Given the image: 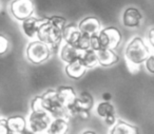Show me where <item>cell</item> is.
Instances as JSON below:
<instances>
[{
    "label": "cell",
    "instance_id": "obj_18",
    "mask_svg": "<svg viewBox=\"0 0 154 134\" xmlns=\"http://www.w3.org/2000/svg\"><path fill=\"white\" fill-rule=\"evenodd\" d=\"M8 120V127L9 130L16 133H21L26 128H28V120L26 117L21 115H13L7 118Z\"/></svg>",
    "mask_w": 154,
    "mask_h": 134
},
{
    "label": "cell",
    "instance_id": "obj_36",
    "mask_svg": "<svg viewBox=\"0 0 154 134\" xmlns=\"http://www.w3.org/2000/svg\"><path fill=\"white\" fill-rule=\"evenodd\" d=\"M1 118H2V117H1V114H0V119H1Z\"/></svg>",
    "mask_w": 154,
    "mask_h": 134
},
{
    "label": "cell",
    "instance_id": "obj_14",
    "mask_svg": "<svg viewBox=\"0 0 154 134\" xmlns=\"http://www.w3.org/2000/svg\"><path fill=\"white\" fill-rule=\"evenodd\" d=\"M109 134H140L137 126L132 125L130 123L118 119L115 125L110 130Z\"/></svg>",
    "mask_w": 154,
    "mask_h": 134
},
{
    "label": "cell",
    "instance_id": "obj_8",
    "mask_svg": "<svg viewBox=\"0 0 154 134\" xmlns=\"http://www.w3.org/2000/svg\"><path fill=\"white\" fill-rule=\"evenodd\" d=\"M11 13L17 20L24 21L32 17L34 3L32 0H14L11 5Z\"/></svg>",
    "mask_w": 154,
    "mask_h": 134
},
{
    "label": "cell",
    "instance_id": "obj_1",
    "mask_svg": "<svg viewBox=\"0 0 154 134\" xmlns=\"http://www.w3.org/2000/svg\"><path fill=\"white\" fill-rule=\"evenodd\" d=\"M126 57L132 64H138L146 62L150 57V52L140 37H135L131 40L126 49Z\"/></svg>",
    "mask_w": 154,
    "mask_h": 134
},
{
    "label": "cell",
    "instance_id": "obj_21",
    "mask_svg": "<svg viewBox=\"0 0 154 134\" xmlns=\"http://www.w3.org/2000/svg\"><path fill=\"white\" fill-rule=\"evenodd\" d=\"M96 113L98 116L103 117L105 119L108 116L115 115V108H114V106L110 101H101L97 104Z\"/></svg>",
    "mask_w": 154,
    "mask_h": 134
},
{
    "label": "cell",
    "instance_id": "obj_13",
    "mask_svg": "<svg viewBox=\"0 0 154 134\" xmlns=\"http://www.w3.org/2000/svg\"><path fill=\"white\" fill-rule=\"evenodd\" d=\"M143 15L135 8H128L122 16V22L128 28H136L140 24Z\"/></svg>",
    "mask_w": 154,
    "mask_h": 134
},
{
    "label": "cell",
    "instance_id": "obj_15",
    "mask_svg": "<svg viewBox=\"0 0 154 134\" xmlns=\"http://www.w3.org/2000/svg\"><path fill=\"white\" fill-rule=\"evenodd\" d=\"M97 53V59H98V64L103 67H110L113 64H117L119 61V56L110 49H103Z\"/></svg>",
    "mask_w": 154,
    "mask_h": 134
},
{
    "label": "cell",
    "instance_id": "obj_10",
    "mask_svg": "<svg viewBox=\"0 0 154 134\" xmlns=\"http://www.w3.org/2000/svg\"><path fill=\"white\" fill-rule=\"evenodd\" d=\"M79 31L82 34H87L89 36H93V35H98L100 33L101 24L100 21L97 19L96 17H87L82 19L78 24Z\"/></svg>",
    "mask_w": 154,
    "mask_h": 134
},
{
    "label": "cell",
    "instance_id": "obj_31",
    "mask_svg": "<svg viewBox=\"0 0 154 134\" xmlns=\"http://www.w3.org/2000/svg\"><path fill=\"white\" fill-rule=\"evenodd\" d=\"M20 134H36V133H34V132H33L32 130H31L30 128L28 127V128H26V129H24Z\"/></svg>",
    "mask_w": 154,
    "mask_h": 134
},
{
    "label": "cell",
    "instance_id": "obj_9",
    "mask_svg": "<svg viewBox=\"0 0 154 134\" xmlns=\"http://www.w3.org/2000/svg\"><path fill=\"white\" fill-rule=\"evenodd\" d=\"M56 92L60 104L66 109L70 108L77 98L76 92L70 86H60L56 89Z\"/></svg>",
    "mask_w": 154,
    "mask_h": 134
},
{
    "label": "cell",
    "instance_id": "obj_17",
    "mask_svg": "<svg viewBox=\"0 0 154 134\" xmlns=\"http://www.w3.org/2000/svg\"><path fill=\"white\" fill-rule=\"evenodd\" d=\"M66 74L68 75V77L72 79H80L87 72V68L82 64L80 60H77L72 64H66Z\"/></svg>",
    "mask_w": 154,
    "mask_h": 134
},
{
    "label": "cell",
    "instance_id": "obj_7",
    "mask_svg": "<svg viewBox=\"0 0 154 134\" xmlns=\"http://www.w3.org/2000/svg\"><path fill=\"white\" fill-rule=\"evenodd\" d=\"M98 37L103 49H116L122 41V34L119 30L114 26H109L101 30Z\"/></svg>",
    "mask_w": 154,
    "mask_h": 134
},
{
    "label": "cell",
    "instance_id": "obj_3",
    "mask_svg": "<svg viewBox=\"0 0 154 134\" xmlns=\"http://www.w3.org/2000/svg\"><path fill=\"white\" fill-rule=\"evenodd\" d=\"M45 110L52 116V118H66L69 116L66 108L60 104L57 97V92L54 89H49L42 94Z\"/></svg>",
    "mask_w": 154,
    "mask_h": 134
},
{
    "label": "cell",
    "instance_id": "obj_24",
    "mask_svg": "<svg viewBox=\"0 0 154 134\" xmlns=\"http://www.w3.org/2000/svg\"><path fill=\"white\" fill-rule=\"evenodd\" d=\"M31 108H32V111H45L43 107L42 96H35L31 104Z\"/></svg>",
    "mask_w": 154,
    "mask_h": 134
},
{
    "label": "cell",
    "instance_id": "obj_33",
    "mask_svg": "<svg viewBox=\"0 0 154 134\" xmlns=\"http://www.w3.org/2000/svg\"><path fill=\"white\" fill-rule=\"evenodd\" d=\"M82 134H97L95 131H93V130H86V131H84Z\"/></svg>",
    "mask_w": 154,
    "mask_h": 134
},
{
    "label": "cell",
    "instance_id": "obj_30",
    "mask_svg": "<svg viewBox=\"0 0 154 134\" xmlns=\"http://www.w3.org/2000/svg\"><path fill=\"white\" fill-rule=\"evenodd\" d=\"M148 38H149L150 43L152 45V47L154 48V28L151 29L149 31V34H148Z\"/></svg>",
    "mask_w": 154,
    "mask_h": 134
},
{
    "label": "cell",
    "instance_id": "obj_29",
    "mask_svg": "<svg viewBox=\"0 0 154 134\" xmlns=\"http://www.w3.org/2000/svg\"><path fill=\"white\" fill-rule=\"evenodd\" d=\"M116 121H117V119H116L115 115H111V116H108L107 118H105L106 125L109 126V127H113V126L116 123Z\"/></svg>",
    "mask_w": 154,
    "mask_h": 134
},
{
    "label": "cell",
    "instance_id": "obj_32",
    "mask_svg": "<svg viewBox=\"0 0 154 134\" xmlns=\"http://www.w3.org/2000/svg\"><path fill=\"white\" fill-rule=\"evenodd\" d=\"M103 98L105 99V101H109L110 98H111V95H110V94H108V93H105L103 95Z\"/></svg>",
    "mask_w": 154,
    "mask_h": 134
},
{
    "label": "cell",
    "instance_id": "obj_34",
    "mask_svg": "<svg viewBox=\"0 0 154 134\" xmlns=\"http://www.w3.org/2000/svg\"><path fill=\"white\" fill-rule=\"evenodd\" d=\"M8 134H20V133H16V132H12V131H9Z\"/></svg>",
    "mask_w": 154,
    "mask_h": 134
},
{
    "label": "cell",
    "instance_id": "obj_4",
    "mask_svg": "<svg viewBox=\"0 0 154 134\" xmlns=\"http://www.w3.org/2000/svg\"><path fill=\"white\" fill-rule=\"evenodd\" d=\"M37 36H38L39 41L49 45L51 51L57 49L62 40V32L52 26L49 22V19L38 30Z\"/></svg>",
    "mask_w": 154,
    "mask_h": 134
},
{
    "label": "cell",
    "instance_id": "obj_2",
    "mask_svg": "<svg viewBox=\"0 0 154 134\" xmlns=\"http://www.w3.org/2000/svg\"><path fill=\"white\" fill-rule=\"evenodd\" d=\"M94 107V97L89 92H82L77 96L75 102L66 109L69 116H80L82 118H89L91 110Z\"/></svg>",
    "mask_w": 154,
    "mask_h": 134
},
{
    "label": "cell",
    "instance_id": "obj_11",
    "mask_svg": "<svg viewBox=\"0 0 154 134\" xmlns=\"http://www.w3.org/2000/svg\"><path fill=\"white\" fill-rule=\"evenodd\" d=\"M48 21V17H42V18H35V17H30L29 19L22 21V29H23L24 34L28 37L32 38L35 36V34H37L38 30L41 28L42 24H45Z\"/></svg>",
    "mask_w": 154,
    "mask_h": 134
},
{
    "label": "cell",
    "instance_id": "obj_25",
    "mask_svg": "<svg viewBox=\"0 0 154 134\" xmlns=\"http://www.w3.org/2000/svg\"><path fill=\"white\" fill-rule=\"evenodd\" d=\"M91 49L95 52H99V51H101V50H103L100 45V41H99L98 35H93V36H91Z\"/></svg>",
    "mask_w": 154,
    "mask_h": 134
},
{
    "label": "cell",
    "instance_id": "obj_22",
    "mask_svg": "<svg viewBox=\"0 0 154 134\" xmlns=\"http://www.w3.org/2000/svg\"><path fill=\"white\" fill-rule=\"evenodd\" d=\"M74 45L76 49H78L79 51H87V50L91 49V36L87 34H80L79 38L77 39V41L74 43Z\"/></svg>",
    "mask_w": 154,
    "mask_h": 134
},
{
    "label": "cell",
    "instance_id": "obj_6",
    "mask_svg": "<svg viewBox=\"0 0 154 134\" xmlns=\"http://www.w3.org/2000/svg\"><path fill=\"white\" fill-rule=\"evenodd\" d=\"M52 119L47 111H32L28 118V127L34 133H45L49 129Z\"/></svg>",
    "mask_w": 154,
    "mask_h": 134
},
{
    "label": "cell",
    "instance_id": "obj_23",
    "mask_svg": "<svg viewBox=\"0 0 154 134\" xmlns=\"http://www.w3.org/2000/svg\"><path fill=\"white\" fill-rule=\"evenodd\" d=\"M49 19V22L54 26L56 29H58L59 31H63V29L66 26L68 22H66V18L61 17V16H58V15H55V16H51V17H48Z\"/></svg>",
    "mask_w": 154,
    "mask_h": 134
},
{
    "label": "cell",
    "instance_id": "obj_26",
    "mask_svg": "<svg viewBox=\"0 0 154 134\" xmlns=\"http://www.w3.org/2000/svg\"><path fill=\"white\" fill-rule=\"evenodd\" d=\"M9 50V40L5 35L0 34V55L5 54Z\"/></svg>",
    "mask_w": 154,
    "mask_h": 134
},
{
    "label": "cell",
    "instance_id": "obj_12",
    "mask_svg": "<svg viewBox=\"0 0 154 134\" xmlns=\"http://www.w3.org/2000/svg\"><path fill=\"white\" fill-rule=\"evenodd\" d=\"M82 54V51H79L78 49L72 45L66 43L60 50V58L66 62V64H72L74 61L80 59V56Z\"/></svg>",
    "mask_w": 154,
    "mask_h": 134
},
{
    "label": "cell",
    "instance_id": "obj_27",
    "mask_svg": "<svg viewBox=\"0 0 154 134\" xmlns=\"http://www.w3.org/2000/svg\"><path fill=\"white\" fill-rule=\"evenodd\" d=\"M146 69L148 70V72H150L151 74H154V55H150V57L147 59Z\"/></svg>",
    "mask_w": 154,
    "mask_h": 134
},
{
    "label": "cell",
    "instance_id": "obj_35",
    "mask_svg": "<svg viewBox=\"0 0 154 134\" xmlns=\"http://www.w3.org/2000/svg\"><path fill=\"white\" fill-rule=\"evenodd\" d=\"M36 134H48V133H45H45H36Z\"/></svg>",
    "mask_w": 154,
    "mask_h": 134
},
{
    "label": "cell",
    "instance_id": "obj_28",
    "mask_svg": "<svg viewBox=\"0 0 154 134\" xmlns=\"http://www.w3.org/2000/svg\"><path fill=\"white\" fill-rule=\"evenodd\" d=\"M9 131L7 118H1L0 119V134H8Z\"/></svg>",
    "mask_w": 154,
    "mask_h": 134
},
{
    "label": "cell",
    "instance_id": "obj_20",
    "mask_svg": "<svg viewBox=\"0 0 154 134\" xmlns=\"http://www.w3.org/2000/svg\"><path fill=\"white\" fill-rule=\"evenodd\" d=\"M80 61L86 67L87 69H92L98 64V59H97V53L93 51L92 49L84 51L80 56Z\"/></svg>",
    "mask_w": 154,
    "mask_h": 134
},
{
    "label": "cell",
    "instance_id": "obj_16",
    "mask_svg": "<svg viewBox=\"0 0 154 134\" xmlns=\"http://www.w3.org/2000/svg\"><path fill=\"white\" fill-rule=\"evenodd\" d=\"M80 34L82 32L79 31L78 24L71 22V23L66 24V26L62 31V39L66 41V43L73 45L77 41V39L79 38Z\"/></svg>",
    "mask_w": 154,
    "mask_h": 134
},
{
    "label": "cell",
    "instance_id": "obj_5",
    "mask_svg": "<svg viewBox=\"0 0 154 134\" xmlns=\"http://www.w3.org/2000/svg\"><path fill=\"white\" fill-rule=\"evenodd\" d=\"M26 58L34 64H41L47 61L51 55V49L48 45L39 40L32 41L26 48Z\"/></svg>",
    "mask_w": 154,
    "mask_h": 134
},
{
    "label": "cell",
    "instance_id": "obj_19",
    "mask_svg": "<svg viewBox=\"0 0 154 134\" xmlns=\"http://www.w3.org/2000/svg\"><path fill=\"white\" fill-rule=\"evenodd\" d=\"M70 126L66 118H53L48 129V134H68Z\"/></svg>",
    "mask_w": 154,
    "mask_h": 134
}]
</instances>
